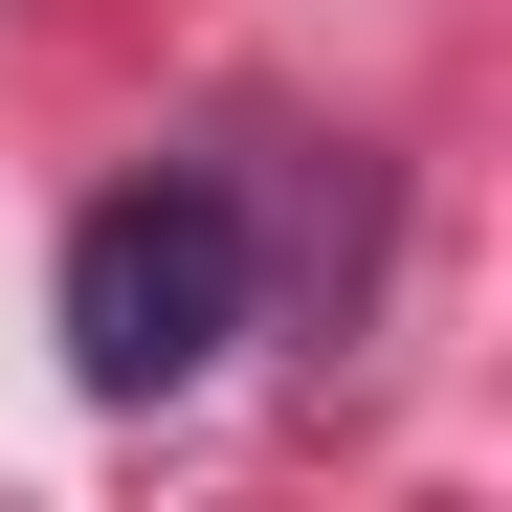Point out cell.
I'll use <instances>...</instances> for the list:
<instances>
[{"instance_id":"cell-1","label":"cell","mask_w":512,"mask_h":512,"mask_svg":"<svg viewBox=\"0 0 512 512\" xmlns=\"http://www.w3.org/2000/svg\"><path fill=\"white\" fill-rule=\"evenodd\" d=\"M245 290H268V245H245V179H201V156H156V179H112L90 223H67V379L90 401H179Z\"/></svg>"}]
</instances>
